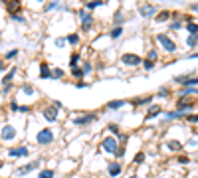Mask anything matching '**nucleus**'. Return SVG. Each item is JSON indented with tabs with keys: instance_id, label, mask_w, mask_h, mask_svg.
Returning a JSON list of instances; mask_svg holds the SVG:
<instances>
[{
	"instance_id": "f257e3e1",
	"label": "nucleus",
	"mask_w": 198,
	"mask_h": 178,
	"mask_svg": "<svg viewBox=\"0 0 198 178\" xmlns=\"http://www.w3.org/2000/svg\"><path fill=\"white\" fill-rule=\"evenodd\" d=\"M157 42L166 50V52H176V44L166 36V34H159V36H157Z\"/></svg>"
},
{
	"instance_id": "f03ea898",
	"label": "nucleus",
	"mask_w": 198,
	"mask_h": 178,
	"mask_svg": "<svg viewBox=\"0 0 198 178\" xmlns=\"http://www.w3.org/2000/svg\"><path fill=\"white\" fill-rule=\"evenodd\" d=\"M54 141V135L50 129H42L40 133H38V143L40 145H50V143Z\"/></svg>"
},
{
	"instance_id": "7ed1b4c3",
	"label": "nucleus",
	"mask_w": 198,
	"mask_h": 178,
	"mask_svg": "<svg viewBox=\"0 0 198 178\" xmlns=\"http://www.w3.org/2000/svg\"><path fill=\"white\" fill-rule=\"evenodd\" d=\"M121 61H123L125 65H129V67H137V65H141V57L135 56V54H125V56L121 57Z\"/></svg>"
},
{
	"instance_id": "20e7f679",
	"label": "nucleus",
	"mask_w": 198,
	"mask_h": 178,
	"mask_svg": "<svg viewBox=\"0 0 198 178\" xmlns=\"http://www.w3.org/2000/svg\"><path fill=\"white\" fill-rule=\"evenodd\" d=\"M174 81L180 83V85H188V87L198 85V77H190V75H178V77H174Z\"/></svg>"
},
{
	"instance_id": "39448f33",
	"label": "nucleus",
	"mask_w": 198,
	"mask_h": 178,
	"mask_svg": "<svg viewBox=\"0 0 198 178\" xmlns=\"http://www.w3.org/2000/svg\"><path fill=\"white\" fill-rule=\"evenodd\" d=\"M103 150L111 152V154H117V150H119L117 141H115V139H105V141H103Z\"/></svg>"
},
{
	"instance_id": "423d86ee",
	"label": "nucleus",
	"mask_w": 198,
	"mask_h": 178,
	"mask_svg": "<svg viewBox=\"0 0 198 178\" xmlns=\"http://www.w3.org/2000/svg\"><path fill=\"white\" fill-rule=\"evenodd\" d=\"M95 119H97V115H95V113H91V115H85V117H75L73 123L77 127H85V125H89L91 121H95Z\"/></svg>"
},
{
	"instance_id": "0eeeda50",
	"label": "nucleus",
	"mask_w": 198,
	"mask_h": 178,
	"mask_svg": "<svg viewBox=\"0 0 198 178\" xmlns=\"http://www.w3.org/2000/svg\"><path fill=\"white\" fill-rule=\"evenodd\" d=\"M0 137H2V141H12V139H16V129L14 127H4L0 131Z\"/></svg>"
},
{
	"instance_id": "6e6552de",
	"label": "nucleus",
	"mask_w": 198,
	"mask_h": 178,
	"mask_svg": "<svg viewBox=\"0 0 198 178\" xmlns=\"http://www.w3.org/2000/svg\"><path fill=\"white\" fill-rule=\"evenodd\" d=\"M155 10H157V8L151 6V4H141V6H139V12L143 14V18H147V16L155 14Z\"/></svg>"
},
{
	"instance_id": "1a4fd4ad",
	"label": "nucleus",
	"mask_w": 198,
	"mask_h": 178,
	"mask_svg": "<svg viewBox=\"0 0 198 178\" xmlns=\"http://www.w3.org/2000/svg\"><path fill=\"white\" fill-rule=\"evenodd\" d=\"M192 105H194V101H192V99H178L176 109H178V113H180V111H184V109H190Z\"/></svg>"
},
{
	"instance_id": "9d476101",
	"label": "nucleus",
	"mask_w": 198,
	"mask_h": 178,
	"mask_svg": "<svg viewBox=\"0 0 198 178\" xmlns=\"http://www.w3.org/2000/svg\"><path fill=\"white\" fill-rule=\"evenodd\" d=\"M44 117L48 119L50 123L56 121V119H58V109H56V107H48V109H44Z\"/></svg>"
},
{
	"instance_id": "9b49d317",
	"label": "nucleus",
	"mask_w": 198,
	"mask_h": 178,
	"mask_svg": "<svg viewBox=\"0 0 198 178\" xmlns=\"http://www.w3.org/2000/svg\"><path fill=\"white\" fill-rule=\"evenodd\" d=\"M38 166H40V160H34V162L26 164V166L18 168V174H26V172H30V170H34V168H38Z\"/></svg>"
},
{
	"instance_id": "f8f14e48",
	"label": "nucleus",
	"mask_w": 198,
	"mask_h": 178,
	"mask_svg": "<svg viewBox=\"0 0 198 178\" xmlns=\"http://www.w3.org/2000/svg\"><path fill=\"white\" fill-rule=\"evenodd\" d=\"M8 154H10V156H26V154H28V148H26V146L10 148V150H8Z\"/></svg>"
},
{
	"instance_id": "ddd939ff",
	"label": "nucleus",
	"mask_w": 198,
	"mask_h": 178,
	"mask_svg": "<svg viewBox=\"0 0 198 178\" xmlns=\"http://www.w3.org/2000/svg\"><path fill=\"white\" fill-rule=\"evenodd\" d=\"M91 22H93V18H91L89 14H85V12H81V26H83V30H89Z\"/></svg>"
},
{
	"instance_id": "4468645a",
	"label": "nucleus",
	"mask_w": 198,
	"mask_h": 178,
	"mask_svg": "<svg viewBox=\"0 0 198 178\" xmlns=\"http://www.w3.org/2000/svg\"><path fill=\"white\" fill-rule=\"evenodd\" d=\"M40 77L46 79V77H52V71H50L48 63H40Z\"/></svg>"
},
{
	"instance_id": "2eb2a0df",
	"label": "nucleus",
	"mask_w": 198,
	"mask_h": 178,
	"mask_svg": "<svg viewBox=\"0 0 198 178\" xmlns=\"http://www.w3.org/2000/svg\"><path fill=\"white\" fill-rule=\"evenodd\" d=\"M159 113H163V109H161V105H153V107L149 109V113H147V119H153V117H157Z\"/></svg>"
},
{
	"instance_id": "dca6fc26",
	"label": "nucleus",
	"mask_w": 198,
	"mask_h": 178,
	"mask_svg": "<svg viewBox=\"0 0 198 178\" xmlns=\"http://www.w3.org/2000/svg\"><path fill=\"white\" fill-rule=\"evenodd\" d=\"M119 172H121V164L119 162H111L109 164V174L111 176H117Z\"/></svg>"
},
{
	"instance_id": "f3484780",
	"label": "nucleus",
	"mask_w": 198,
	"mask_h": 178,
	"mask_svg": "<svg viewBox=\"0 0 198 178\" xmlns=\"http://www.w3.org/2000/svg\"><path fill=\"white\" fill-rule=\"evenodd\" d=\"M14 75H16V69H10V71H8L6 75H4L2 83H4V85H10V81H12V77H14Z\"/></svg>"
},
{
	"instance_id": "a211bd4d",
	"label": "nucleus",
	"mask_w": 198,
	"mask_h": 178,
	"mask_svg": "<svg viewBox=\"0 0 198 178\" xmlns=\"http://www.w3.org/2000/svg\"><path fill=\"white\" fill-rule=\"evenodd\" d=\"M121 34H123V28H121V26H115V28L111 30V34H109V36H111L113 40H117V38H119Z\"/></svg>"
},
{
	"instance_id": "6ab92c4d",
	"label": "nucleus",
	"mask_w": 198,
	"mask_h": 178,
	"mask_svg": "<svg viewBox=\"0 0 198 178\" xmlns=\"http://www.w3.org/2000/svg\"><path fill=\"white\" fill-rule=\"evenodd\" d=\"M186 30L190 32V36H198V26H196V24L188 22V24H186Z\"/></svg>"
},
{
	"instance_id": "aec40b11",
	"label": "nucleus",
	"mask_w": 198,
	"mask_h": 178,
	"mask_svg": "<svg viewBox=\"0 0 198 178\" xmlns=\"http://www.w3.org/2000/svg\"><path fill=\"white\" fill-rule=\"evenodd\" d=\"M168 16H170V12H166V10L159 12V16H157V22H166V20H168Z\"/></svg>"
},
{
	"instance_id": "412c9836",
	"label": "nucleus",
	"mask_w": 198,
	"mask_h": 178,
	"mask_svg": "<svg viewBox=\"0 0 198 178\" xmlns=\"http://www.w3.org/2000/svg\"><path fill=\"white\" fill-rule=\"evenodd\" d=\"M166 145H168V148H170V150H180V148H182V145H180L178 141H168Z\"/></svg>"
},
{
	"instance_id": "4be33fe9",
	"label": "nucleus",
	"mask_w": 198,
	"mask_h": 178,
	"mask_svg": "<svg viewBox=\"0 0 198 178\" xmlns=\"http://www.w3.org/2000/svg\"><path fill=\"white\" fill-rule=\"evenodd\" d=\"M186 44L190 46V48H194V46L198 44V36H188L186 38Z\"/></svg>"
},
{
	"instance_id": "5701e85b",
	"label": "nucleus",
	"mask_w": 198,
	"mask_h": 178,
	"mask_svg": "<svg viewBox=\"0 0 198 178\" xmlns=\"http://www.w3.org/2000/svg\"><path fill=\"white\" fill-rule=\"evenodd\" d=\"M147 103H151V97H143V99H135L133 101V105H147Z\"/></svg>"
},
{
	"instance_id": "b1692460",
	"label": "nucleus",
	"mask_w": 198,
	"mask_h": 178,
	"mask_svg": "<svg viewBox=\"0 0 198 178\" xmlns=\"http://www.w3.org/2000/svg\"><path fill=\"white\" fill-rule=\"evenodd\" d=\"M6 8L10 12H14V10H18V8H20V2H6Z\"/></svg>"
},
{
	"instance_id": "393cba45",
	"label": "nucleus",
	"mask_w": 198,
	"mask_h": 178,
	"mask_svg": "<svg viewBox=\"0 0 198 178\" xmlns=\"http://www.w3.org/2000/svg\"><path fill=\"white\" fill-rule=\"evenodd\" d=\"M40 178H54V170H42Z\"/></svg>"
},
{
	"instance_id": "a878e982",
	"label": "nucleus",
	"mask_w": 198,
	"mask_h": 178,
	"mask_svg": "<svg viewBox=\"0 0 198 178\" xmlns=\"http://www.w3.org/2000/svg\"><path fill=\"white\" fill-rule=\"evenodd\" d=\"M67 42H69V44H77V42H79V36H77V34H71V36L67 38Z\"/></svg>"
},
{
	"instance_id": "bb28decb",
	"label": "nucleus",
	"mask_w": 198,
	"mask_h": 178,
	"mask_svg": "<svg viewBox=\"0 0 198 178\" xmlns=\"http://www.w3.org/2000/svg\"><path fill=\"white\" fill-rule=\"evenodd\" d=\"M143 65H145V69H153V67H155V61H151V59H145V61H143Z\"/></svg>"
},
{
	"instance_id": "cd10ccee",
	"label": "nucleus",
	"mask_w": 198,
	"mask_h": 178,
	"mask_svg": "<svg viewBox=\"0 0 198 178\" xmlns=\"http://www.w3.org/2000/svg\"><path fill=\"white\" fill-rule=\"evenodd\" d=\"M103 2H87L85 4V8H89V10H93V8H97V6H101Z\"/></svg>"
},
{
	"instance_id": "c85d7f7f",
	"label": "nucleus",
	"mask_w": 198,
	"mask_h": 178,
	"mask_svg": "<svg viewBox=\"0 0 198 178\" xmlns=\"http://www.w3.org/2000/svg\"><path fill=\"white\" fill-rule=\"evenodd\" d=\"M121 105H123V101H113V103H109V109H119Z\"/></svg>"
},
{
	"instance_id": "c756f323",
	"label": "nucleus",
	"mask_w": 198,
	"mask_h": 178,
	"mask_svg": "<svg viewBox=\"0 0 198 178\" xmlns=\"http://www.w3.org/2000/svg\"><path fill=\"white\" fill-rule=\"evenodd\" d=\"M143 160H145V154H143V152H139V154L135 156V164H141Z\"/></svg>"
},
{
	"instance_id": "7c9ffc66",
	"label": "nucleus",
	"mask_w": 198,
	"mask_h": 178,
	"mask_svg": "<svg viewBox=\"0 0 198 178\" xmlns=\"http://www.w3.org/2000/svg\"><path fill=\"white\" fill-rule=\"evenodd\" d=\"M123 20H125V18H123V14H121V12H117V14H115V24L119 26V24L123 22Z\"/></svg>"
},
{
	"instance_id": "2f4dec72",
	"label": "nucleus",
	"mask_w": 198,
	"mask_h": 178,
	"mask_svg": "<svg viewBox=\"0 0 198 178\" xmlns=\"http://www.w3.org/2000/svg\"><path fill=\"white\" fill-rule=\"evenodd\" d=\"M52 77H56V79L64 77V71H62V69H56V71H54V73H52Z\"/></svg>"
},
{
	"instance_id": "473e14b6",
	"label": "nucleus",
	"mask_w": 198,
	"mask_h": 178,
	"mask_svg": "<svg viewBox=\"0 0 198 178\" xmlns=\"http://www.w3.org/2000/svg\"><path fill=\"white\" fill-rule=\"evenodd\" d=\"M107 129H109V131H111V133H113V135H119V127H117V125H109V127H107Z\"/></svg>"
},
{
	"instance_id": "72a5a7b5",
	"label": "nucleus",
	"mask_w": 198,
	"mask_h": 178,
	"mask_svg": "<svg viewBox=\"0 0 198 178\" xmlns=\"http://www.w3.org/2000/svg\"><path fill=\"white\" fill-rule=\"evenodd\" d=\"M77 59H79V57H77V54H73V56H71V61H69V63H71V67H77Z\"/></svg>"
},
{
	"instance_id": "f704fd0d",
	"label": "nucleus",
	"mask_w": 198,
	"mask_h": 178,
	"mask_svg": "<svg viewBox=\"0 0 198 178\" xmlns=\"http://www.w3.org/2000/svg\"><path fill=\"white\" fill-rule=\"evenodd\" d=\"M157 57H159V54L155 52V50H151V52H149V59H151V61H155Z\"/></svg>"
},
{
	"instance_id": "c9c22d12",
	"label": "nucleus",
	"mask_w": 198,
	"mask_h": 178,
	"mask_svg": "<svg viewBox=\"0 0 198 178\" xmlns=\"http://www.w3.org/2000/svg\"><path fill=\"white\" fill-rule=\"evenodd\" d=\"M178 117H180L178 111H176V113L174 111H172V113H166V119H178Z\"/></svg>"
},
{
	"instance_id": "e433bc0d",
	"label": "nucleus",
	"mask_w": 198,
	"mask_h": 178,
	"mask_svg": "<svg viewBox=\"0 0 198 178\" xmlns=\"http://www.w3.org/2000/svg\"><path fill=\"white\" fill-rule=\"evenodd\" d=\"M71 73H73L75 77H81V75H83V71L79 69V67H73V71H71Z\"/></svg>"
},
{
	"instance_id": "4c0bfd02",
	"label": "nucleus",
	"mask_w": 198,
	"mask_h": 178,
	"mask_svg": "<svg viewBox=\"0 0 198 178\" xmlns=\"http://www.w3.org/2000/svg\"><path fill=\"white\" fill-rule=\"evenodd\" d=\"M16 56H18V50H12V52H8V59H12V57H16Z\"/></svg>"
},
{
	"instance_id": "58836bf2",
	"label": "nucleus",
	"mask_w": 198,
	"mask_h": 178,
	"mask_svg": "<svg viewBox=\"0 0 198 178\" xmlns=\"http://www.w3.org/2000/svg\"><path fill=\"white\" fill-rule=\"evenodd\" d=\"M159 95H161V97H165V95H168V89H166V87L159 89Z\"/></svg>"
},
{
	"instance_id": "ea45409f",
	"label": "nucleus",
	"mask_w": 198,
	"mask_h": 178,
	"mask_svg": "<svg viewBox=\"0 0 198 178\" xmlns=\"http://www.w3.org/2000/svg\"><path fill=\"white\" fill-rule=\"evenodd\" d=\"M24 93H28V95H32V93H34V89H32L30 85H24Z\"/></svg>"
},
{
	"instance_id": "a19ab883",
	"label": "nucleus",
	"mask_w": 198,
	"mask_h": 178,
	"mask_svg": "<svg viewBox=\"0 0 198 178\" xmlns=\"http://www.w3.org/2000/svg\"><path fill=\"white\" fill-rule=\"evenodd\" d=\"M180 26H182V24H180V22H172V24H170V30H178Z\"/></svg>"
},
{
	"instance_id": "79ce46f5",
	"label": "nucleus",
	"mask_w": 198,
	"mask_h": 178,
	"mask_svg": "<svg viewBox=\"0 0 198 178\" xmlns=\"http://www.w3.org/2000/svg\"><path fill=\"white\" fill-rule=\"evenodd\" d=\"M83 73H89V71H91V65H89V63H85V65H83Z\"/></svg>"
},
{
	"instance_id": "37998d69",
	"label": "nucleus",
	"mask_w": 198,
	"mask_h": 178,
	"mask_svg": "<svg viewBox=\"0 0 198 178\" xmlns=\"http://www.w3.org/2000/svg\"><path fill=\"white\" fill-rule=\"evenodd\" d=\"M188 121H192V123H198V115H188Z\"/></svg>"
},
{
	"instance_id": "c03bdc74",
	"label": "nucleus",
	"mask_w": 198,
	"mask_h": 178,
	"mask_svg": "<svg viewBox=\"0 0 198 178\" xmlns=\"http://www.w3.org/2000/svg\"><path fill=\"white\" fill-rule=\"evenodd\" d=\"M178 160H180V162H182V164H188V162H190V160H188V158H186V156H180V158H178Z\"/></svg>"
},
{
	"instance_id": "a18cd8bd",
	"label": "nucleus",
	"mask_w": 198,
	"mask_h": 178,
	"mask_svg": "<svg viewBox=\"0 0 198 178\" xmlns=\"http://www.w3.org/2000/svg\"><path fill=\"white\" fill-rule=\"evenodd\" d=\"M12 18H14V20H18V22H24V18H22V16H20V14H14V16H12Z\"/></svg>"
},
{
	"instance_id": "49530a36",
	"label": "nucleus",
	"mask_w": 198,
	"mask_h": 178,
	"mask_svg": "<svg viewBox=\"0 0 198 178\" xmlns=\"http://www.w3.org/2000/svg\"><path fill=\"white\" fill-rule=\"evenodd\" d=\"M56 46H64V38H58V40H56Z\"/></svg>"
},
{
	"instance_id": "de8ad7c7",
	"label": "nucleus",
	"mask_w": 198,
	"mask_h": 178,
	"mask_svg": "<svg viewBox=\"0 0 198 178\" xmlns=\"http://www.w3.org/2000/svg\"><path fill=\"white\" fill-rule=\"evenodd\" d=\"M4 69H6V65H4V63L0 61V71H4Z\"/></svg>"
},
{
	"instance_id": "09e8293b",
	"label": "nucleus",
	"mask_w": 198,
	"mask_h": 178,
	"mask_svg": "<svg viewBox=\"0 0 198 178\" xmlns=\"http://www.w3.org/2000/svg\"><path fill=\"white\" fill-rule=\"evenodd\" d=\"M190 8H192V10H196V12H198V4H194V6H190Z\"/></svg>"
},
{
	"instance_id": "8fccbe9b",
	"label": "nucleus",
	"mask_w": 198,
	"mask_h": 178,
	"mask_svg": "<svg viewBox=\"0 0 198 178\" xmlns=\"http://www.w3.org/2000/svg\"><path fill=\"white\" fill-rule=\"evenodd\" d=\"M131 178H137V176H131Z\"/></svg>"
},
{
	"instance_id": "3c124183",
	"label": "nucleus",
	"mask_w": 198,
	"mask_h": 178,
	"mask_svg": "<svg viewBox=\"0 0 198 178\" xmlns=\"http://www.w3.org/2000/svg\"><path fill=\"white\" fill-rule=\"evenodd\" d=\"M0 166H2V162H0Z\"/></svg>"
}]
</instances>
